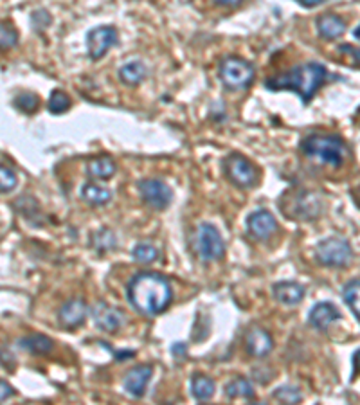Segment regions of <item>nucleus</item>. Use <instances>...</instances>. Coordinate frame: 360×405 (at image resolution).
Returning a JSON list of instances; mask_svg holds the SVG:
<instances>
[{
	"mask_svg": "<svg viewBox=\"0 0 360 405\" xmlns=\"http://www.w3.org/2000/svg\"><path fill=\"white\" fill-rule=\"evenodd\" d=\"M173 299L170 281L155 272H141L128 285V301L139 314L154 317L162 314Z\"/></svg>",
	"mask_w": 360,
	"mask_h": 405,
	"instance_id": "1",
	"label": "nucleus"
},
{
	"mask_svg": "<svg viewBox=\"0 0 360 405\" xmlns=\"http://www.w3.org/2000/svg\"><path fill=\"white\" fill-rule=\"evenodd\" d=\"M326 67L321 65V63H302V65L294 67L286 74L270 78L269 81H265V87H269L270 91L298 92L302 103H310L312 98L317 94V91L326 79Z\"/></svg>",
	"mask_w": 360,
	"mask_h": 405,
	"instance_id": "2",
	"label": "nucleus"
},
{
	"mask_svg": "<svg viewBox=\"0 0 360 405\" xmlns=\"http://www.w3.org/2000/svg\"><path fill=\"white\" fill-rule=\"evenodd\" d=\"M301 150L305 155L317 159L319 162L331 166V168H340L344 164V157H346V146H344L342 139L337 135L315 133L301 142Z\"/></svg>",
	"mask_w": 360,
	"mask_h": 405,
	"instance_id": "3",
	"label": "nucleus"
},
{
	"mask_svg": "<svg viewBox=\"0 0 360 405\" xmlns=\"http://www.w3.org/2000/svg\"><path fill=\"white\" fill-rule=\"evenodd\" d=\"M315 258L324 267H331V269H344L348 267L353 260L352 245L344 238H337L331 236L326 240L319 241L317 248H315Z\"/></svg>",
	"mask_w": 360,
	"mask_h": 405,
	"instance_id": "4",
	"label": "nucleus"
},
{
	"mask_svg": "<svg viewBox=\"0 0 360 405\" xmlns=\"http://www.w3.org/2000/svg\"><path fill=\"white\" fill-rule=\"evenodd\" d=\"M220 79L229 91H244L254 79V67L247 60L229 56L220 63Z\"/></svg>",
	"mask_w": 360,
	"mask_h": 405,
	"instance_id": "5",
	"label": "nucleus"
},
{
	"mask_svg": "<svg viewBox=\"0 0 360 405\" xmlns=\"http://www.w3.org/2000/svg\"><path fill=\"white\" fill-rule=\"evenodd\" d=\"M195 247L202 261H218L225 254L224 238L211 223H200L195 232Z\"/></svg>",
	"mask_w": 360,
	"mask_h": 405,
	"instance_id": "6",
	"label": "nucleus"
},
{
	"mask_svg": "<svg viewBox=\"0 0 360 405\" xmlns=\"http://www.w3.org/2000/svg\"><path fill=\"white\" fill-rule=\"evenodd\" d=\"M224 170L227 178L234 186L245 187V190L256 186L258 180H260V173H258L256 166L253 162H248L245 157H241V155H236V153H232V155L225 159Z\"/></svg>",
	"mask_w": 360,
	"mask_h": 405,
	"instance_id": "7",
	"label": "nucleus"
},
{
	"mask_svg": "<svg viewBox=\"0 0 360 405\" xmlns=\"http://www.w3.org/2000/svg\"><path fill=\"white\" fill-rule=\"evenodd\" d=\"M139 193H141V199L145 200L146 206L157 209V211L166 209L173 200L170 186L162 182L161 178H142L139 182Z\"/></svg>",
	"mask_w": 360,
	"mask_h": 405,
	"instance_id": "8",
	"label": "nucleus"
},
{
	"mask_svg": "<svg viewBox=\"0 0 360 405\" xmlns=\"http://www.w3.org/2000/svg\"><path fill=\"white\" fill-rule=\"evenodd\" d=\"M119 40V34L114 29L112 25H100V27H94V29L88 31L87 34V49L88 56L92 60L103 58L108 51L112 49L114 46Z\"/></svg>",
	"mask_w": 360,
	"mask_h": 405,
	"instance_id": "9",
	"label": "nucleus"
},
{
	"mask_svg": "<svg viewBox=\"0 0 360 405\" xmlns=\"http://www.w3.org/2000/svg\"><path fill=\"white\" fill-rule=\"evenodd\" d=\"M247 227L256 240L267 241L278 232V222L267 209H258L248 215Z\"/></svg>",
	"mask_w": 360,
	"mask_h": 405,
	"instance_id": "10",
	"label": "nucleus"
},
{
	"mask_svg": "<svg viewBox=\"0 0 360 405\" xmlns=\"http://www.w3.org/2000/svg\"><path fill=\"white\" fill-rule=\"evenodd\" d=\"M92 319H94L95 326L103 331H108V333H116L124 324L123 312L116 306L107 305V303H98L92 308Z\"/></svg>",
	"mask_w": 360,
	"mask_h": 405,
	"instance_id": "11",
	"label": "nucleus"
},
{
	"mask_svg": "<svg viewBox=\"0 0 360 405\" xmlns=\"http://www.w3.org/2000/svg\"><path fill=\"white\" fill-rule=\"evenodd\" d=\"M152 373H154V368L148 364H139L132 368L123 378L124 391L133 398L145 397L148 382L152 378Z\"/></svg>",
	"mask_w": 360,
	"mask_h": 405,
	"instance_id": "12",
	"label": "nucleus"
},
{
	"mask_svg": "<svg viewBox=\"0 0 360 405\" xmlns=\"http://www.w3.org/2000/svg\"><path fill=\"white\" fill-rule=\"evenodd\" d=\"M88 314V306L87 303L83 301V299H71V301H67L65 305L60 308L58 312V319L60 324L67 330H76L78 326H81L85 323V319H87Z\"/></svg>",
	"mask_w": 360,
	"mask_h": 405,
	"instance_id": "13",
	"label": "nucleus"
},
{
	"mask_svg": "<svg viewBox=\"0 0 360 405\" xmlns=\"http://www.w3.org/2000/svg\"><path fill=\"white\" fill-rule=\"evenodd\" d=\"M245 350L251 357L256 359H265L274 350L272 335L263 328H253L245 337Z\"/></svg>",
	"mask_w": 360,
	"mask_h": 405,
	"instance_id": "14",
	"label": "nucleus"
},
{
	"mask_svg": "<svg viewBox=\"0 0 360 405\" xmlns=\"http://www.w3.org/2000/svg\"><path fill=\"white\" fill-rule=\"evenodd\" d=\"M340 319V312L335 305H331V303H317L310 310V315H308V321L314 328L317 330L324 331L331 326V324H335L337 321Z\"/></svg>",
	"mask_w": 360,
	"mask_h": 405,
	"instance_id": "15",
	"label": "nucleus"
},
{
	"mask_svg": "<svg viewBox=\"0 0 360 405\" xmlns=\"http://www.w3.org/2000/svg\"><path fill=\"white\" fill-rule=\"evenodd\" d=\"M294 211L288 213V218H302V220H310V218H317V215L321 213V204L315 200L314 194L310 193H301L295 197L294 204Z\"/></svg>",
	"mask_w": 360,
	"mask_h": 405,
	"instance_id": "16",
	"label": "nucleus"
},
{
	"mask_svg": "<svg viewBox=\"0 0 360 405\" xmlns=\"http://www.w3.org/2000/svg\"><path fill=\"white\" fill-rule=\"evenodd\" d=\"M272 294L274 298H276V301H279L281 305L294 306L302 301V298H305V288H302L299 283L281 281L274 285Z\"/></svg>",
	"mask_w": 360,
	"mask_h": 405,
	"instance_id": "17",
	"label": "nucleus"
},
{
	"mask_svg": "<svg viewBox=\"0 0 360 405\" xmlns=\"http://www.w3.org/2000/svg\"><path fill=\"white\" fill-rule=\"evenodd\" d=\"M315 24H317V31H319L321 38H324V40H337L346 33V22L337 15H333V13L319 17Z\"/></svg>",
	"mask_w": 360,
	"mask_h": 405,
	"instance_id": "18",
	"label": "nucleus"
},
{
	"mask_svg": "<svg viewBox=\"0 0 360 405\" xmlns=\"http://www.w3.org/2000/svg\"><path fill=\"white\" fill-rule=\"evenodd\" d=\"M112 191L105 186H100V184L87 182L81 187V199L91 206H107L112 200Z\"/></svg>",
	"mask_w": 360,
	"mask_h": 405,
	"instance_id": "19",
	"label": "nucleus"
},
{
	"mask_svg": "<svg viewBox=\"0 0 360 405\" xmlns=\"http://www.w3.org/2000/svg\"><path fill=\"white\" fill-rule=\"evenodd\" d=\"M18 346L25 352L33 353V355H47V353L53 352V340L40 333L27 335V337L18 340Z\"/></svg>",
	"mask_w": 360,
	"mask_h": 405,
	"instance_id": "20",
	"label": "nucleus"
},
{
	"mask_svg": "<svg viewBox=\"0 0 360 405\" xmlns=\"http://www.w3.org/2000/svg\"><path fill=\"white\" fill-rule=\"evenodd\" d=\"M116 170V162L110 157L92 159L87 164V173L91 175L92 178H95V180H108V178H112Z\"/></svg>",
	"mask_w": 360,
	"mask_h": 405,
	"instance_id": "21",
	"label": "nucleus"
},
{
	"mask_svg": "<svg viewBox=\"0 0 360 405\" xmlns=\"http://www.w3.org/2000/svg\"><path fill=\"white\" fill-rule=\"evenodd\" d=\"M215 391L216 384L213 378H209V376L195 375L191 378V393H193V397H195L196 400L200 401L211 400V398L215 397Z\"/></svg>",
	"mask_w": 360,
	"mask_h": 405,
	"instance_id": "22",
	"label": "nucleus"
},
{
	"mask_svg": "<svg viewBox=\"0 0 360 405\" xmlns=\"http://www.w3.org/2000/svg\"><path fill=\"white\" fill-rule=\"evenodd\" d=\"M148 76V69L142 62H130L119 69L121 81L126 85H139Z\"/></svg>",
	"mask_w": 360,
	"mask_h": 405,
	"instance_id": "23",
	"label": "nucleus"
},
{
	"mask_svg": "<svg viewBox=\"0 0 360 405\" xmlns=\"http://www.w3.org/2000/svg\"><path fill=\"white\" fill-rule=\"evenodd\" d=\"M225 394L229 398H247V400H253L254 398V389L253 384L247 380V378H232L227 385H225Z\"/></svg>",
	"mask_w": 360,
	"mask_h": 405,
	"instance_id": "24",
	"label": "nucleus"
},
{
	"mask_svg": "<svg viewBox=\"0 0 360 405\" xmlns=\"http://www.w3.org/2000/svg\"><path fill=\"white\" fill-rule=\"evenodd\" d=\"M344 301L360 321V281H352L344 288Z\"/></svg>",
	"mask_w": 360,
	"mask_h": 405,
	"instance_id": "25",
	"label": "nucleus"
},
{
	"mask_svg": "<svg viewBox=\"0 0 360 405\" xmlns=\"http://www.w3.org/2000/svg\"><path fill=\"white\" fill-rule=\"evenodd\" d=\"M132 256L139 263H154L159 258V248L152 244H137L132 251Z\"/></svg>",
	"mask_w": 360,
	"mask_h": 405,
	"instance_id": "26",
	"label": "nucleus"
},
{
	"mask_svg": "<svg viewBox=\"0 0 360 405\" xmlns=\"http://www.w3.org/2000/svg\"><path fill=\"white\" fill-rule=\"evenodd\" d=\"M18 44V33L11 24L0 22V51H9Z\"/></svg>",
	"mask_w": 360,
	"mask_h": 405,
	"instance_id": "27",
	"label": "nucleus"
},
{
	"mask_svg": "<svg viewBox=\"0 0 360 405\" xmlns=\"http://www.w3.org/2000/svg\"><path fill=\"white\" fill-rule=\"evenodd\" d=\"M49 112L51 114H63V112H67L69 108H71V98L65 94V92L62 91H54L53 94H51L49 98Z\"/></svg>",
	"mask_w": 360,
	"mask_h": 405,
	"instance_id": "28",
	"label": "nucleus"
},
{
	"mask_svg": "<svg viewBox=\"0 0 360 405\" xmlns=\"http://www.w3.org/2000/svg\"><path fill=\"white\" fill-rule=\"evenodd\" d=\"M38 105H40V98L33 92H22L15 98V107L25 114H33L34 110H38Z\"/></svg>",
	"mask_w": 360,
	"mask_h": 405,
	"instance_id": "29",
	"label": "nucleus"
},
{
	"mask_svg": "<svg viewBox=\"0 0 360 405\" xmlns=\"http://www.w3.org/2000/svg\"><path fill=\"white\" fill-rule=\"evenodd\" d=\"M272 397L276 400L283 401V404H299L302 400V394L299 393L298 387H292V385H283V387H278L272 393Z\"/></svg>",
	"mask_w": 360,
	"mask_h": 405,
	"instance_id": "30",
	"label": "nucleus"
},
{
	"mask_svg": "<svg viewBox=\"0 0 360 405\" xmlns=\"http://www.w3.org/2000/svg\"><path fill=\"white\" fill-rule=\"evenodd\" d=\"M18 178L15 175V171L8 166L0 164V193H9L17 187Z\"/></svg>",
	"mask_w": 360,
	"mask_h": 405,
	"instance_id": "31",
	"label": "nucleus"
},
{
	"mask_svg": "<svg viewBox=\"0 0 360 405\" xmlns=\"http://www.w3.org/2000/svg\"><path fill=\"white\" fill-rule=\"evenodd\" d=\"M15 397V389L8 384V382L0 380V401L8 400V398Z\"/></svg>",
	"mask_w": 360,
	"mask_h": 405,
	"instance_id": "32",
	"label": "nucleus"
},
{
	"mask_svg": "<svg viewBox=\"0 0 360 405\" xmlns=\"http://www.w3.org/2000/svg\"><path fill=\"white\" fill-rule=\"evenodd\" d=\"M218 6H225V8H236V6L244 4L245 0H215Z\"/></svg>",
	"mask_w": 360,
	"mask_h": 405,
	"instance_id": "33",
	"label": "nucleus"
},
{
	"mask_svg": "<svg viewBox=\"0 0 360 405\" xmlns=\"http://www.w3.org/2000/svg\"><path fill=\"white\" fill-rule=\"evenodd\" d=\"M360 375V350L353 355V376Z\"/></svg>",
	"mask_w": 360,
	"mask_h": 405,
	"instance_id": "34",
	"label": "nucleus"
},
{
	"mask_svg": "<svg viewBox=\"0 0 360 405\" xmlns=\"http://www.w3.org/2000/svg\"><path fill=\"white\" fill-rule=\"evenodd\" d=\"M302 6H310V8H314V6H319L323 0H299Z\"/></svg>",
	"mask_w": 360,
	"mask_h": 405,
	"instance_id": "35",
	"label": "nucleus"
},
{
	"mask_svg": "<svg viewBox=\"0 0 360 405\" xmlns=\"http://www.w3.org/2000/svg\"><path fill=\"white\" fill-rule=\"evenodd\" d=\"M353 197H355V200H356V206L360 207V186L356 187V191H355V194H353Z\"/></svg>",
	"mask_w": 360,
	"mask_h": 405,
	"instance_id": "36",
	"label": "nucleus"
}]
</instances>
